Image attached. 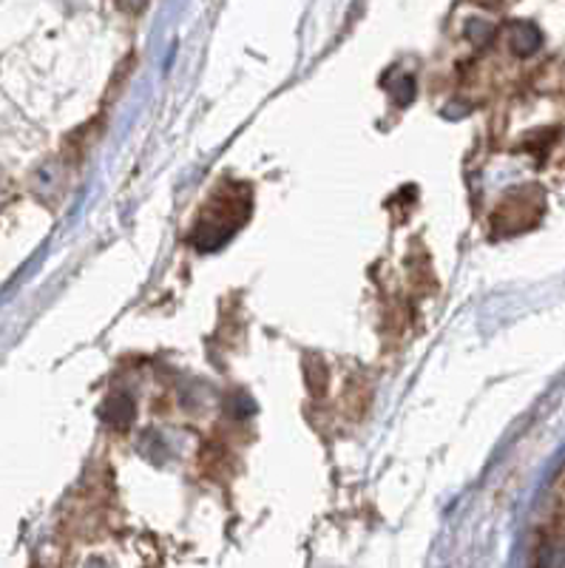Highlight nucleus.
Here are the masks:
<instances>
[{
    "label": "nucleus",
    "instance_id": "obj_1",
    "mask_svg": "<svg viewBox=\"0 0 565 568\" xmlns=\"http://www.w3.org/2000/svg\"><path fill=\"white\" fill-rule=\"evenodd\" d=\"M125 12H140L142 7H145V0H117Z\"/></svg>",
    "mask_w": 565,
    "mask_h": 568
}]
</instances>
